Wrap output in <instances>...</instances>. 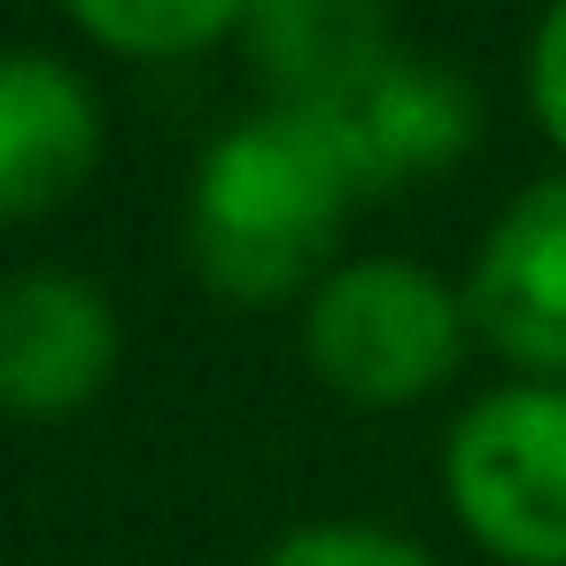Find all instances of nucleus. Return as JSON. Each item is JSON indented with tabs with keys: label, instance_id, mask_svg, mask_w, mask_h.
Listing matches in <instances>:
<instances>
[{
	"label": "nucleus",
	"instance_id": "9b49d317",
	"mask_svg": "<svg viewBox=\"0 0 566 566\" xmlns=\"http://www.w3.org/2000/svg\"><path fill=\"white\" fill-rule=\"evenodd\" d=\"M527 109L543 125L551 148H566V0L535 17V40H527Z\"/></svg>",
	"mask_w": 566,
	"mask_h": 566
},
{
	"label": "nucleus",
	"instance_id": "7ed1b4c3",
	"mask_svg": "<svg viewBox=\"0 0 566 566\" xmlns=\"http://www.w3.org/2000/svg\"><path fill=\"white\" fill-rule=\"evenodd\" d=\"M458 527L504 566H566V388L504 380L473 396L442 442Z\"/></svg>",
	"mask_w": 566,
	"mask_h": 566
},
{
	"label": "nucleus",
	"instance_id": "0eeeda50",
	"mask_svg": "<svg viewBox=\"0 0 566 566\" xmlns=\"http://www.w3.org/2000/svg\"><path fill=\"white\" fill-rule=\"evenodd\" d=\"M109 125L63 55L40 48H0V226H24L63 210L102 171Z\"/></svg>",
	"mask_w": 566,
	"mask_h": 566
},
{
	"label": "nucleus",
	"instance_id": "20e7f679",
	"mask_svg": "<svg viewBox=\"0 0 566 566\" xmlns=\"http://www.w3.org/2000/svg\"><path fill=\"white\" fill-rule=\"evenodd\" d=\"M458 295L489 349L527 365V380L566 388V171L520 187L489 218Z\"/></svg>",
	"mask_w": 566,
	"mask_h": 566
},
{
	"label": "nucleus",
	"instance_id": "6e6552de",
	"mask_svg": "<svg viewBox=\"0 0 566 566\" xmlns=\"http://www.w3.org/2000/svg\"><path fill=\"white\" fill-rule=\"evenodd\" d=\"M241 48L280 109H334L396 55V0H249Z\"/></svg>",
	"mask_w": 566,
	"mask_h": 566
},
{
	"label": "nucleus",
	"instance_id": "9d476101",
	"mask_svg": "<svg viewBox=\"0 0 566 566\" xmlns=\"http://www.w3.org/2000/svg\"><path fill=\"white\" fill-rule=\"evenodd\" d=\"M264 566H434L411 535L373 520H311L264 551Z\"/></svg>",
	"mask_w": 566,
	"mask_h": 566
},
{
	"label": "nucleus",
	"instance_id": "423d86ee",
	"mask_svg": "<svg viewBox=\"0 0 566 566\" xmlns=\"http://www.w3.org/2000/svg\"><path fill=\"white\" fill-rule=\"evenodd\" d=\"M311 117H326L357 195L434 179L442 164H458L481 140V94L450 63H427V55H403V48L357 94H342L334 109H311Z\"/></svg>",
	"mask_w": 566,
	"mask_h": 566
},
{
	"label": "nucleus",
	"instance_id": "f03ea898",
	"mask_svg": "<svg viewBox=\"0 0 566 566\" xmlns=\"http://www.w3.org/2000/svg\"><path fill=\"white\" fill-rule=\"evenodd\" d=\"M465 295L403 256L334 264L303 295V365L349 403H419L465 357Z\"/></svg>",
	"mask_w": 566,
	"mask_h": 566
},
{
	"label": "nucleus",
	"instance_id": "f257e3e1",
	"mask_svg": "<svg viewBox=\"0 0 566 566\" xmlns=\"http://www.w3.org/2000/svg\"><path fill=\"white\" fill-rule=\"evenodd\" d=\"M357 179L311 109L264 102L256 117L226 125L187 187V256L218 303L264 311L311 295L326 280L334 233L357 210Z\"/></svg>",
	"mask_w": 566,
	"mask_h": 566
},
{
	"label": "nucleus",
	"instance_id": "1a4fd4ad",
	"mask_svg": "<svg viewBox=\"0 0 566 566\" xmlns=\"http://www.w3.org/2000/svg\"><path fill=\"white\" fill-rule=\"evenodd\" d=\"M63 17L125 63H179L233 40L249 0H63Z\"/></svg>",
	"mask_w": 566,
	"mask_h": 566
},
{
	"label": "nucleus",
	"instance_id": "39448f33",
	"mask_svg": "<svg viewBox=\"0 0 566 566\" xmlns=\"http://www.w3.org/2000/svg\"><path fill=\"white\" fill-rule=\"evenodd\" d=\"M117 373V311L86 272L32 264L0 280V411L71 419Z\"/></svg>",
	"mask_w": 566,
	"mask_h": 566
}]
</instances>
